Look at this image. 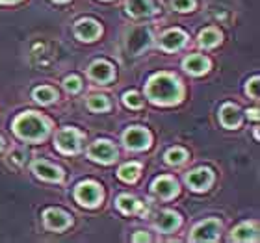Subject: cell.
Listing matches in <instances>:
<instances>
[{"label":"cell","instance_id":"obj_28","mask_svg":"<svg viewBox=\"0 0 260 243\" xmlns=\"http://www.w3.org/2000/svg\"><path fill=\"white\" fill-rule=\"evenodd\" d=\"M63 86H65V89H67V91L76 93V91H80L82 82H80V78H78V76H67V78L63 80Z\"/></svg>","mask_w":260,"mask_h":243},{"label":"cell","instance_id":"obj_25","mask_svg":"<svg viewBox=\"0 0 260 243\" xmlns=\"http://www.w3.org/2000/svg\"><path fill=\"white\" fill-rule=\"evenodd\" d=\"M87 108L91 112H106L110 108V102L104 95H91L87 98Z\"/></svg>","mask_w":260,"mask_h":243},{"label":"cell","instance_id":"obj_1","mask_svg":"<svg viewBox=\"0 0 260 243\" xmlns=\"http://www.w3.org/2000/svg\"><path fill=\"white\" fill-rule=\"evenodd\" d=\"M145 93L151 102L168 106V104H177L182 98V86L175 76L160 73L147 82Z\"/></svg>","mask_w":260,"mask_h":243},{"label":"cell","instance_id":"obj_17","mask_svg":"<svg viewBox=\"0 0 260 243\" xmlns=\"http://www.w3.org/2000/svg\"><path fill=\"white\" fill-rule=\"evenodd\" d=\"M219 119H221L223 126H227V128H234V126H238L240 121H242V115H240V110L233 104H225L219 112Z\"/></svg>","mask_w":260,"mask_h":243},{"label":"cell","instance_id":"obj_9","mask_svg":"<svg viewBox=\"0 0 260 243\" xmlns=\"http://www.w3.org/2000/svg\"><path fill=\"white\" fill-rule=\"evenodd\" d=\"M212 180H214L212 171L205 167L195 169V171H191V173L186 177V182H188V186H190L193 191H203V189H206L212 184Z\"/></svg>","mask_w":260,"mask_h":243},{"label":"cell","instance_id":"obj_27","mask_svg":"<svg viewBox=\"0 0 260 243\" xmlns=\"http://www.w3.org/2000/svg\"><path fill=\"white\" fill-rule=\"evenodd\" d=\"M123 102L128 106V108H141V104H143V100H141V97L138 95L136 91H128L123 95Z\"/></svg>","mask_w":260,"mask_h":243},{"label":"cell","instance_id":"obj_32","mask_svg":"<svg viewBox=\"0 0 260 243\" xmlns=\"http://www.w3.org/2000/svg\"><path fill=\"white\" fill-rule=\"evenodd\" d=\"M247 117H249V119H255V121H258V108L247 110Z\"/></svg>","mask_w":260,"mask_h":243},{"label":"cell","instance_id":"obj_33","mask_svg":"<svg viewBox=\"0 0 260 243\" xmlns=\"http://www.w3.org/2000/svg\"><path fill=\"white\" fill-rule=\"evenodd\" d=\"M2 4H13V2H19V0H0Z\"/></svg>","mask_w":260,"mask_h":243},{"label":"cell","instance_id":"obj_11","mask_svg":"<svg viewBox=\"0 0 260 243\" xmlns=\"http://www.w3.org/2000/svg\"><path fill=\"white\" fill-rule=\"evenodd\" d=\"M177 191H179V186L169 177H160V179L152 182V193L160 197V199H171V197L177 195Z\"/></svg>","mask_w":260,"mask_h":243},{"label":"cell","instance_id":"obj_15","mask_svg":"<svg viewBox=\"0 0 260 243\" xmlns=\"http://www.w3.org/2000/svg\"><path fill=\"white\" fill-rule=\"evenodd\" d=\"M234 241H256L258 239V228L255 223H242L233 230Z\"/></svg>","mask_w":260,"mask_h":243},{"label":"cell","instance_id":"obj_3","mask_svg":"<svg viewBox=\"0 0 260 243\" xmlns=\"http://www.w3.org/2000/svg\"><path fill=\"white\" fill-rule=\"evenodd\" d=\"M75 197L80 204L87 206V208H95L103 199V191L95 182H80L76 186Z\"/></svg>","mask_w":260,"mask_h":243},{"label":"cell","instance_id":"obj_13","mask_svg":"<svg viewBox=\"0 0 260 243\" xmlns=\"http://www.w3.org/2000/svg\"><path fill=\"white\" fill-rule=\"evenodd\" d=\"M89 76H91L95 82H101V84H106L114 78V69L112 65L106 63V61H93L91 67H89Z\"/></svg>","mask_w":260,"mask_h":243},{"label":"cell","instance_id":"obj_19","mask_svg":"<svg viewBox=\"0 0 260 243\" xmlns=\"http://www.w3.org/2000/svg\"><path fill=\"white\" fill-rule=\"evenodd\" d=\"M126 11L132 17H149L154 11V8H152L151 0H128Z\"/></svg>","mask_w":260,"mask_h":243},{"label":"cell","instance_id":"obj_35","mask_svg":"<svg viewBox=\"0 0 260 243\" xmlns=\"http://www.w3.org/2000/svg\"><path fill=\"white\" fill-rule=\"evenodd\" d=\"M56 2H65V0H56Z\"/></svg>","mask_w":260,"mask_h":243},{"label":"cell","instance_id":"obj_16","mask_svg":"<svg viewBox=\"0 0 260 243\" xmlns=\"http://www.w3.org/2000/svg\"><path fill=\"white\" fill-rule=\"evenodd\" d=\"M179 225H180V217L175 212H162L156 219V228L166 234L173 232L175 228H179Z\"/></svg>","mask_w":260,"mask_h":243},{"label":"cell","instance_id":"obj_21","mask_svg":"<svg viewBox=\"0 0 260 243\" xmlns=\"http://www.w3.org/2000/svg\"><path fill=\"white\" fill-rule=\"evenodd\" d=\"M140 163H125V165H121L119 167V179L123 182H134L138 177H140Z\"/></svg>","mask_w":260,"mask_h":243},{"label":"cell","instance_id":"obj_24","mask_svg":"<svg viewBox=\"0 0 260 243\" xmlns=\"http://www.w3.org/2000/svg\"><path fill=\"white\" fill-rule=\"evenodd\" d=\"M117 208H119L123 214H134V212H138V208H140V202H138L134 197H130V195H121L119 199H117Z\"/></svg>","mask_w":260,"mask_h":243},{"label":"cell","instance_id":"obj_2","mask_svg":"<svg viewBox=\"0 0 260 243\" xmlns=\"http://www.w3.org/2000/svg\"><path fill=\"white\" fill-rule=\"evenodd\" d=\"M13 130H15V134L24 141H41L47 137L49 134V126L45 123V119H41L39 115L36 114H22L19 115L13 123Z\"/></svg>","mask_w":260,"mask_h":243},{"label":"cell","instance_id":"obj_5","mask_svg":"<svg viewBox=\"0 0 260 243\" xmlns=\"http://www.w3.org/2000/svg\"><path fill=\"white\" fill-rule=\"evenodd\" d=\"M87 156L91 158L93 162L112 163L115 158H117V149H115L110 141L99 140V141H95L89 149H87Z\"/></svg>","mask_w":260,"mask_h":243},{"label":"cell","instance_id":"obj_34","mask_svg":"<svg viewBox=\"0 0 260 243\" xmlns=\"http://www.w3.org/2000/svg\"><path fill=\"white\" fill-rule=\"evenodd\" d=\"M2 147H4V141H2V137H0V151H2Z\"/></svg>","mask_w":260,"mask_h":243},{"label":"cell","instance_id":"obj_7","mask_svg":"<svg viewBox=\"0 0 260 243\" xmlns=\"http://www.w3.org/2000/svg\"><path fill=\"white\" fill-rule=\"evenodd\" d=\"M123 141L128 149H134V151H143L149 147L151 143V134L147 132L145 128H140V126H134V128H128L123 134Z\"/></svg>","mask_w":260,"mask_h":243},{"label":"cell","instance_id":"obj_6","mask_svg":"<svg viewBox=\"0 0 260 243\" xmlns=\"http://www.w3.org/2000/svg\"><path fill=\"white\" fill-rule=\"evenodd\" d=\"M56 147L65 154H75L80 149V134L75 128H63L56 134Z\"/></svg>","mask_w":260,"mask_h":243},{"label":"cell","instance_id":"obj_31","mask_svg":"<svg viewBox=\"0 0 260 243\" xmlns=\"http://www.w3.org/2000/svg\"><path fill=\"white\" fill-rule=\"evenodd\" d=\"M132 241H149V236L143 234V232H138V234L132 236Z\"/></svg>","mask_w":260,"mask_h":243},{"label":"cell","instance_id":"obj_29","mask_svg":"<svg viewBox=\"0 0 260 243\" xmlns=\"http://www.w3.org/2000/svg\"><path fill=\"white\" fill-rule=\"evenodd\" d=\"M173 8L177 11H191L195 8V0H173Z\"/></svg>","mask_w":260,"mask_h":243},{"label":"cell","instance_id":"obj_22","mask_svg":"<svg viewBox=\"0 0 260 243\" xmlns=\"http://www.w3.org/2000/svg\"><path fill=\"white\" fill-rule=\"evenodd\" d=\"M219 39H221V36H219V32L214 30V28L203 30V32L199 33V43H201V47H205V49L216 47V45L219 43Z\"/></svg>","mask_w":260,"mask_h":243},{"label":"cell","instance_id":"obj_8","mask_svg":"<svg viewBox=\"0 0 260 243\" xmlns=\"http://www.w3.org/2000/svg\"><path fill=\"white\" fill-rule=\"evenodd\" d=\"M75 33L76 38L82 39V41H95L101 36V26L93 19H82V21L76 22Z\"/></svg>","mask_w":260,"mask_h":243},{"label":"cell","instance_id":"obj_10","mask_svg":"<svg viewBox=\"0 0 260 243\" xmlns=\"http://www.w3.org/2000/svg\"><path fill=\"white\" fill-rule=\"evenodd\" d=\"M45 225L50 228V230H63L71 225V217L61 210H56V208H49L45 212Z\"/></svg>","mask_w":260,"mask_h":243},{"label":"cell","instance_id":"obj_26","mask_svg":"<svg viewBox=\"0 0 260 243\" xmlns=\"http://www.w3.org/2000/svg\"><path fill=\"white\" fill-rule=\"evenodd\" d=\"M186 151H182V149H171V151H168V154H166V162L171 163V165H179V163H182L186 160Z\"/></svg>","mask_w":260,"mask_h":243},{"label":"cell","instance_id":"obj_20","mask_svg":"<svg viewBox=\"0 0 260 243\" xmlns=\"http://www.w3.org/2000/svg\"><path fill=\"white\" fill-rule=\"evenodd\" d=\"M149 32L147 30H143V28H138V30H134V32L130 33V39H128V49L132 50L134 49V45L136 43H140L138 45V49H140V52L143 49H147L149 47Z\"/></svg>","mask_w":260,"mask_h":243},{"label":"cell","instance_id":"obj_23","mask_svg":"<svg viewBox=\"0 0 260 243\" xmlns=\"http://www.w3.org/2000/svg\"><path fill=\"white\" fill-rule=\"evenodd\" d=\"M56 97H58V93H56L52 87L43 86V87H36V89H34V98H36L39 104H49V102H52Z\"/></svg>","mask_w":260,"mask_h":243},{"label":"cell","instance_id":"obj_30","mask_svg":"<svg viewBox=\"0 0 260 243\" xmlns=\"http://www.w3.org/2000/svg\"><path fill=\"white\" fill-rule=\"evenodd\" d=\"M247 93L253 98H258V76H255V78H251L247 82Z\"/></svg>","mask_w":260,"mask_h":243},{"label":"cell","instance_id":"obj_18","mask_svg":"<svg viewBox=\"0 0 260 243\" xmlns=\"http://www.w3.org/2000/svg\"><path fill=\"white\" fill-rule=\"evenodd\" d=\"M184 69L190 73V75H203L208 71V60H206L205 56H199V54H193V56H188L184 60Z\"/></svg>","mask_w":260,"mask_h":243},{"label":"cell","instance_id":"obj_14","mask_svg":"<svg viewBox=\"0 0 260 243\" xmlns=\"http://www.w3.org/2000/svg\"><path fill=\"white\" fill-rule=\"evenodd\" d=\"M34 173L38 175V177H41V179L49 180V182H58V180H61V171L56 165H50V163L47 162H41V160H38V162L32 165Z\"/></svg>","mask_w":260,"mask_h":243},{"label":"cell","instance_id":"obj_12","mask_svg":"<svg viewBox=\"0 0 260 243\" xmlns=\"http://www.w3.org/2000/svg\"><path fill=\"white\" fill-rule=\"evenodd\" d=\"M184 43H186V33L180 32V30H169V32L164 33L162 39H160V45H162V49L168 50V52L179 50Z\"/></svg>","mask_w":260,"mask_h":243},{"label":"cell","instance_id":"obj_4","mask_svg":"<svg viewBox=\"0 0 260 243\" xmlns=\"http://www.w3.org/2000/svg\"><path fill=\"white\" fill-rule=\"evenodd\" d=\"M219 230H221V223L217 219H206L191 230L190 239L191 241H216L219 238Z\"/></svg>","mask_w":260,"mask_h":243}]
</instances>
